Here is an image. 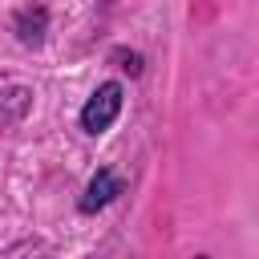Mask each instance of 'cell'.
I'll list each match as a JSON object with an SVG mask.
<instances>
[{"instance_id": "1", "label": "cell", "mask_w": 259, "mask_h": 259, "mask_svg": "<svg viewBox=\"0 0 259 259\" xmlns=\"http://www.w3.org/2000/svg\"><path fill=\"white\" fill-rule=\"evenodd\" d=\"M125 89H121V81H105V85H97L93 89V97L85 101V109H81V130L85 134H105L113 121H117V113H121V97Z\"/></svg>"}, {"instance_id": "2", "label": "cell", "mask_w": 259, "mask_h": 259, "mask_svg": "<svg viewBox=\"0 0 259 259\" xmlns=\"http://www.w3.org/2000/svg\"><path fill=\"white\" fill-rule=\"evenodd\" d=\"M121 194V178L113 174V170H97L93 178H89V186H85V194H81V214H93V210H101V206H109L113 198Z\"/></svg>"}, {"instance_id": "3", "label": "cell", "mask_w": 259, "mask_h": 259, "mask_svg": "<svg viewBox=\"0 0 259 259\" xmlns=\"http://www.w3.org/2000/svg\"><path fill=\"white\" fill-rule=\"evenodd\" d=\"M16 40L20 45H28V49H36L40 40H45V32H49V12L36 4V8H20L16 12Z\"/></svg>"}, {"instance_id": "4", "label": "cell", "mask_w": 259, "mask_h": 259, "mask_svg": "<svg viewBox=\"0 0 259 259\" xmlns=\"http://www.w3.org/2000/svg\"><path fill=\"white\" fill-rule=\"evenodd\" d=\"M28 109H32V89H24V85H8V89L0 93V130L24 121Z\"/></svg>"}, {"instance_id": "5", "label": "cell", "mask_w": 259, "mask_h": 259, "mask_svg": "<svg viewBox=\"0 0 259 259\" xmlns=\"http://www.w3.org/2000/svg\"><path fill=\"white\" fill-rule=\"evenodd\" d=\"M113 61H117V69H125L130 77H138V73L146 69V61H142V53H130V49H113Z\"/></svg>"}]
</instances>
